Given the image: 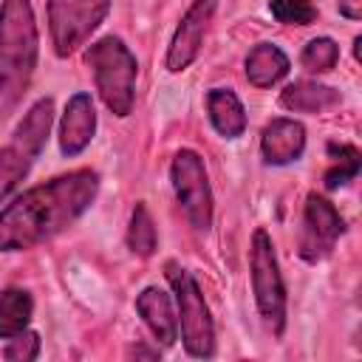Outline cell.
I'll list each match as a JSON object with an SVG mask.
<instances>
[{"label":"cell","mask_w":362,"mask_h":362,"mask_svg":"<svg viewBox=\"0 0 362 362\" xmlns=\"http://www.w3.org/2000/svg\"><path fill=\"white\" fill-rule=\"evenodd\" d=\"M34 303L23 288H6L0 294V339H11L25 331Z\"/></svg>","instance_id":"17"},{"label":"cell","mask_w":362,"mask_h":362,"mask_svg":"<svg viewBox=\"0 0 362 362\" xmlns=\"http://www.w3.org/2000/svg\"><path fill=\"white\" fill-rule=\"evenodd\" d=\"M167 280L175 291V303H178V322H181V339L187 354L204 359L212 356L215 351V328H212V317L206 308V300L195 283V277L181 269L178 263H167Z\"/></svg>","instance_id":"5"},{"label":"cell","mask_w":362,"mask_h":362,"mask_svg":"<svg viewBox=\"0 0 362 362\" xmlns=\"http://www.w3.org/2000/svg\"><path fill=\"white\" fill-rule=\"evenodd\" d=\"M252 288H255V300L260 308V317L266 320V325L274 328V334L283 331V320H286V286L277 269V257H274V246L272 238L257 229L252 235Z\"/></svg>","instance_id":"7"},{"label":"cell","mask_w":362,"mask_h":362,"mask_svg":"<svg viewBox=\"0 0 362 362\" xmlns=\"http://www.w3.org/2000/svg\"><path fill=\"white\" fill-rule=\"evenodd\" d=\"M110 0H48V31L59 57L74 54L107 17Z\"/></svg>","instance_id":"6"},{"label":"cell","mask_w":362,"mask_h":362,"mask_svg":"<svg viewBox=\"0 0 362 362\" xmlns=\"http://www.w3.org/2000/svg\"><path fill=\"white\" fill-rule=\"evenodd\" d=\"M345 232V221L337 212L331 201L322 195L311 192L305 198V212H303V232H300V255L308 263H317L331 255L334 243Z\"/></svg>","instance_id":"9"},{"label":"cell","mask_w":362,"mask_h":362,"mask_svg":"<svg viewBox=\"0 0 362 362\" xmlns=\"http://www.w3.org/2000/svg\"><path fill=\"white\" fill-rule=\"evenodd\" d=\"M136 311L144 317L147 328L153 331V337L161 345H173L178 339V317L173 314L170 294H164L161 288L150 286L136 297Z\"/></svg>","instance_id":"13"},{"label":"cell","mask_w":362,"mask_h":362,"mask_svg":"<svg viewBox=\"0 0 362 362\" xmlns=\"http://www.w3.org/2000/svg\"><path fill=\"white\" fill-rule=\"evenodd\" d=\"M328 156L334 161L328 167V173H325V187L328 189H337V187H342V184H348V181L356 178L362 156H359V150L354 144H337V141H331L328 144Z\"/></svg>","instance_id":"18"},{"label":"cell","mask_w":362,"mask_h":362,"mask_svg":"<svg viewBox=\"0 0 362 362\" xmlns=\"http://www.w3.org/2000/svg\"><path fill=\"white\" fill-rule=\"evenodd\" d=\"M173 187H175V198H178L184 215L189 218V223L198 232H206L212 226V192H209L206 170H204V161L198 153H192V150L175 153Z\"/></svg>","instance_id":"8"},{"label":"cell","mask_w":362,"mask_h":362,"mask_svg":"<svg viewBox=\"0 0 362 362\" xmlns=\"http://www.w3.org/2000/svg\"><path fill=\"white\" fill-rule=\"evenodd\" d=\"M54 119V102L40 99L28 107L25 119L17 124L14 139L0 150V204L14 192V187L28 175L34 158L42 153Z\"/></svg>","instance_id":"4"},{"label":"cell","mask_w":362,"mask_h":362,"mask_svg":"<svg viewBox=\"0 0 362 362\" xmlns=\"http://www.w3.org/2000/svg\"><path fill=\"white\" fill-rule=\"evenodd\" d=\"M37 354H40V337H37V334H28V331L11 337V342H8L6 351H3L6 359H17V362L37 359Z\"/></svg>","instance_id":"22"},{"label":"cell","mask_w":362,"mask_h":362,"mask_svg":"<svg viewBox=\"0 0 362 362\" xmlns=\"http://www.w3.org/2000/svg\"><path fill=\"white\" fill-rule=\"evenodd\" d=\"M286 74H288V57L277 45L260 42V45H255L249 51V57H246V79L255 88H272Z\"/></svg>","instance_id":"14"},{"label":"cell","mask_w":362,"mask_h":362,"mask_svg":"<svg viewBox=\"0 0 362 362\" xmlns=\"http://www.w3.org/2000/svg\"><path fill=\"white\" fill-rule=\"evenodd\" d=\"M156 226H153V218L147 212L144 204H136L133 206V215H130V226H127V246L133 255L139 257H150L156 252Z\"/></svg>","instance_id":"19"},{"label":"cell","mask_w":362,"mask_h":362,"mask_svg":"<svg viewBox=\"0 0 362 362\" xmlns=\"http://www.w3.org/2000/svg\"><path fill=\"white\" fill-rule=\"evenodd\" d=\"M85 59L93 68L96 90L107 105V110H113L116 116H127L136 102V74H139L130 48L119 37H102L88 48Z\"/></svg>","instance_id":"3"},{"label":"cell","mask_w":362,"mask_h":362,"mask_svg":"<svg viewBox=\"0 0 362 362\" xmlns=\"http://www.w3.org/2000/svg\"><path fill=\"white\" fill-rule=\"evenodd\" d=\"M130 356H147V359H156L158 356V351H150V348H130Z\"/></svg>","instance_id":"24"},{"label":"cell","mask_w":362,"mask_h":362,"mask_svg":"<svg viewBox=\"0 0 362 362\" xmlns=\"http://www.w3.org/2000/svg\"><path fill=\"white\" fill-rule=\"evenodd\" d=\"M215 3L218 0H195L187 8V14L181 17V23H178V28L173 34L170 51H167V68L173 74H181L198 57L201 42H204V34L209 28V20L215 14Z\"/></svg>","instance_id":"10"},{"label":"cell","mask_w":362,"mask_h":362,"mask_svg":"<svg viewBox=\"0 0 362 362\" xmlns=\"http://www.w3.org/2000/svg\"><path fill=\"white\" fill-rule=\"evenodd\" d=\"M99 175L74 170L31 187L0 212V252L31 249L71 226L96 198Z\"/></svg>","instance_id":"1"},{"label":"cell","mask_w":362,"mask_h":362,"mask_svg":"<svg viewBox=\"0 0 362 362\" xmlns=\"http://www.w3.org/2000/svg\"><path fill=\"white\" fill-rule=\"evenodd\" d=\"M305 147V130L300 122L294 119H274L266 124L263 139H260V150H263V161L266 164H291L303 156Z\"/></svg>","instance_id":"12"},{"label":"cell","mask_w":362,"mask_h":362,"mask_svg":"<svg viewBox=\"0 0 362 362\" xmlns=\"http://www.w3.org/2000/svg\"><path fill=\"white\" fill-rule=\"evenodd\" d=\"M337 59H339V45H337L331 37H317V40H311V42L303 48V57H300L303 68H308V71H314V74L331 71V68L337 65Z\"/></svg>","instance_id":"20"},{"label":"cell","mask_w":362,"mask_h":362,"mask_svg":"<svg viewBox=\"0 0 362 362\" xmlns=\"http://www.w3.org/2000/svg\"><path fill=\"white\" fill-rule=\"evenodd\" d=\"M280 105L300 113H320L339 105V90L317 82H294L280 93Z\"/></svg>","instance_id":"16"},{"label":"cell","mask_w":362,"mask_h":362,"mask_svg":"<svg viewBox=\"0 0 362 362\" xmlns=\"http://www.w3.org/2000/svg\"><path fill=\"white\" fill-rule=\"evenodd\" d=\"M37 68V23L28 0L0 6V119L23 99Z\"/></svg>","instance_id":"2"},{"label":"cell","mask_w":362,"mask_h":362,"mask_svg":"<svg viewBox=\"0 0 362 362\" xmlns=\"http://www.w3.org/2000/svg\"><path fill=\"white\" fill-rule=\"evenodd\" d=\"M96 130V110H93V99L88 93H74L71 102L65 105L62 113V124H59V150L65 156H76L82 153Z\"/></svg>","instance_id":"11"},{"label":"cell","mask_w":362,"mask_h":362,"mask_svg":"<svg viewBox=\"0 0 362 362\" xmlns=\"http://www.w3.org/2000/svg\"><path fill=\"white\" fill-rule=\"evenodd\" d=\"M269 8L286 25H308L317 20V8L308 0H269Z\"/></svg>","instance_id":"21"},{"label":"cell","mask_w":362,"mask_h":362,"mask_svg":"<svg viewBox=\"0 0 362 362\" xmlns=\"http://www.w3.org/2000/svg\"><path fill=\"white\" fill-rule=\"evenodd\" d=\"M339 11L348 20H359L362 17V0H339Z\"/></svg>","instance_id":"23"},{"label":"cell","mask_w":362,"mask_h":362,"mask_svg":"<svg viewBox=\"0 0 362 362\" xmlns=\"http://www.w3.org/2000/svg\"><path fill=\"white\" fill-rule=\"evenodd\" d=\"M206 110L212 119V127L223 136V139H238L246 130V110L240 105V99L226 90V88H215L206 96Z\"/></svg>","instance_id":"15"}]
</instances>
